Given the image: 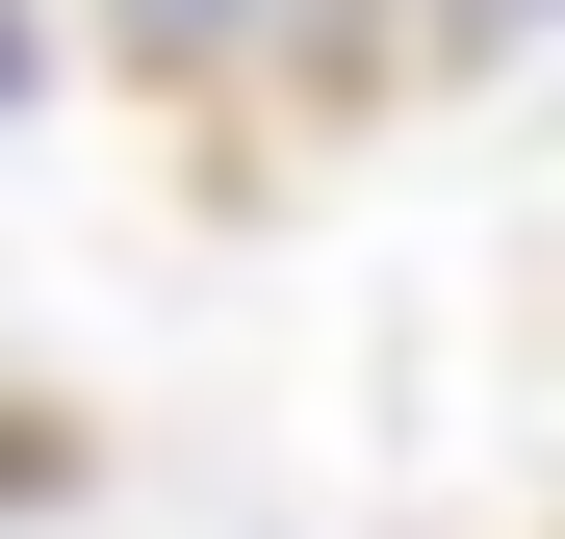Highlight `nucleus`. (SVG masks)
<instances>
[{
    "mask_svg": "<svg viewBox=\"0 0 565 539\" xmlns=\"http://www.w3.org/2000/svg\"><path fill=\"white\" fill-rule=\"evenodd\" d=\"M104 52L257 104V77H360V52H386V0H104Z\"/></svg>",
    "mask_w": 565,
    "mask_h": 539,
    "instance_id": "nucleus-1",
    "label": "nucleus"
},
{
    "mask_svg": "<svg viewBox=\"0 0 565 539\" xmlns=\"http://www.w3.org/2000/svg\"><path fill=\"white\" fill-rule=\"evenodd\" d=\"M514 26H540V0H437V52H514Z\"/></svg>",
    "mask_w": 565,
    "mask_h": 539,
    "instance_id": "nucleus-2",
    "label": "nucleus"
},
{
    "mask_svg": "<svg viewBox=\"0 0 565 539\" xmlns=\"http://www.w3.org/2000/svg\"><path fill=\"white\" fill-rule=\"evenodd\" d=\"M26 77H52V26H26V0H0V104H26Z\"/></svg>",
    "mask_w": 565,
    "mask_h": 539,
    "instance_id": "nucleus-3",
    "label": "nucleus"
}]
</instances>
